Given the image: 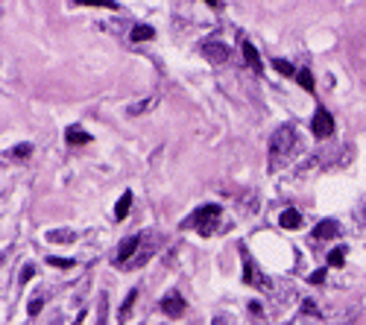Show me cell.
<instances>
[{
  "instance_id": "6da1fadb",
  "label": "cell",
  "mask_w": 366,
  "mask_h": 325,
  "mask_svg": "<svg viewBox=\"0 0 366 325\" xmlns=\"http://www.w3.org/2000/svg\"><path fill=\"white\" fill-rule=\"evenodd\" d=\"M293 141H296V135L290 126H279L272 132V141H269V167L272 170H279L282 161H287V155L293 153Z\"/></svg>"
},
{
  "instance_id": "7a4b0ae2",
  "label": "cell",
  "mask_w": 366,
  "mask_h": 325,
  "mask_svg": "<svg viewBox=\"0 0 366 325\" xmlns=\"http://www.w3.org/2000/svg\"><path fill=\"white\" fill-rule=\"evenodd\" d=\"M217 223H220V205H202L194 217H188V220H185V226H194L200 235L208 238V235L217 229Z\"/></svg>"
},
{
  "instance_id": "3957f363",
  "label": "cell",
  "mask_w": 366,
  "mask_h": 325,
  "mask_svg": "<svg viewBox=\"0 0 366 325\" xmlns=\"http://www.w3.org/2000/svg\"><path fill=\"white\" fill-rule=\"evenodd\" d=\"M311 132H314L316 138H328V135H334V118L319 105L314 112V118H311Z\"/></svg>"
},
{
  "instance_id": "277c9868",
  "label": "cell",
  "mask_w": 366,
  "mask_h": 325,
  "mask_svg": "<svg viewBox=\"0 0 366 325\" xmlns=\"http://www.w3.org/2000/svg\"><path fill=\"white\" fill-rule=\"evenodd\" d=\"M243 281H246V284H252V287H261V290H266V287H269L266 275L258 273V267H255V261H252V258H246V261H243Z\"/></svg>"
},
{
  "instance_id": "5b68a950",
  "label": "cell",
  "mask_w": 366,
  "mask_h": 325,
  "mask_svg": "<svg viewBox=\"0 0 366 325\" xmlns=\"http://www.w3.org/2000/svg\"><path fill=\"white\" fill-rule=\"evenodd\" d=\"M161 310H164L170 319H179L185 313V299L179 296V293H167L164 299H161Z\"/></svg>"
},
{
  "instance_id": "8992f818",
  "label": "cell",
  "mask_w": 366,
  "mask_h": 325,
  "mask_svg": "<svg viewBox=\"0 0 366 325\" xmlns=\"http://www.w3.org/2000/svg\"><path fill=\"white\" fill-rule=\"evenodd\" d=\"M202 53H205V59L214 62V65H220V62L229 59V47H226L223 41H205V44H202Z\"/></svg>"
},
{
  "instance_id": "52a82bcc",
  "label": "cell",
  "mask_w": 366,
  "mask_h": 325,
  "mask_svg": "<svg viewBox=\"0 0 366 325\" xmlns=\"http://www.w3.org/2000/svg\"><path fill=\"white\" fill-rule=\"evenodd\" d=\"M240 47H243V59H246V65H249L255 73H264V62H261V53H258V47H252L249 41H243Z\"/></svg>"
},
{
  "instance_id": "ba28073f",
  "label": "cell",
  "mask_w": 366,
  "mask_h": 325,
  "mask_svg": "<svg viewBox=\"0 0 366 325\" xmlns=\"http://www.w3.org/2000/svg\"><path fill=\"white\" fill-rule=\"evenodd\" d=\"M334 235H340V223L337 220H322L314 226V238L316 240H328L334 238Z\"/></svg>"
},
{
  "instance_id": "9c48e42d",
  "label": "cell",
  "mask_w": 366,
  "mask_h": 325,
  "mask_svg": "<svg viewBox=\"0 0 366 325\" xmlns=\"http://www.w3.org/2000/svg\"><path fill=\"white\" fill-rule=\"evenodd\" d=\"M65 138H67V144H73V147H85V144H91V135L85 132L82 126H67Z\"/></svg>"
},
{
  "instance_id": "30bf717a",
  "label": "cell",
  "mask_w": 366,
  "mask_h": 325,
  "mask_svg": "<svg viewBox=\"0 0 366 325\" xmlns=\"http://www.w3.org/2000/svg\"><path fill=\"white\" fill-rule=\"evenodd\" d=\"M138 243H141V235H129V238L120 243V249H117V258H120V261L132 258V255H135V249H138Z\"/></svg>"
},
{
  "instance_id": "8fae6325",
  "label": "cell",
  "mask_w": 366,
  "mask_h": 325,
  "mask_svg": "<svg viewBox=\"0 0 366 325\" xmlns=\"http://www.w3.org/2000/svg\"><path fill=\"white\" fill-rule=\"evenodd\" d=\"M279 226H282V229H299V226H302L299 211H293V208L282 211V217H279Z\"/></svg>"
},
{
  "instance_id": "7c38bea8",
  "label": "cell",
  "mask_w": 366,
  "mask_h": 325,
  "mask_svg": "<svg viewBox=\"0 0 366 325\" xmlns=\"http://www.w3.org/2000/svg\"><path fill=\"white\" fill-rule=\"evenodd\" d=\"M129 208H132V190H126V193L117 199V205H115V220H123V217L129 214Z\"/></svg>"
},
{
  "instance_id": "4fadbf2b",
  "label": "cell",
  "mask_w": 366,
  "mask_h": 325,
  "mask_svg": "<svg viewBox=\"0 0 366 325\" xmlns=\"http://www.w3.org/2000/svg\"><path fill=\"white\" fill-rule=\"evenodd\" d=\"M152 35H155V30H152L150 24H138V27H132L129 38H132V41H150Z\"/></svg>"
},
{
  "instance_id": "5bb4252c",
  "label": "cell",
  "mask_w": 366,
  "mask_h": 325,
  "mask_svg": "<svg viewBox=\"0 0 366 325\" xmlns=\"http://www.w3.org/2000/svg\"><path fill=\"white\" fill-rule=\"evenodd\" d=\"M135 299H138V290H129V296H126V302L120 305V310H117V316H120V322L129 316V310H132V305H135Z\"/></svg>"
},
{
  "instance_id": "9a60e30c",
  "label": "cell",
  "mask_w": 366,
  "mask_h": 325,
  "mask_svg": "<svg viewBox=\"0 0 366 325\" xmlns=\"http://www.w3.org/2000/svg\"><path fill=\"white\" fill-rule=\"evenodd\" d=\"M296 79H299V85L305 88V91H314V73H311V68H302L299 73H296Z\"/></svg>"
},
{
  "instance_id": "2e32d148",
  "label": "cell",
  "mask_w": 366,
  "mask_h": 325,
  "mask_svg": "<svg viewBox=\"0 0 366 325\" xmlns=\"http://www.w3.org/2000/svg\"><path fill=\"white\" fill-rule=\"evenodd\" d=\"M272 68L279 70V73H282V76H296V73H299V70L293 68V65H290V62H287V59H276V62H272Z\"/></svg>"
},
{
  "instance_id": "e0dca14e",
  "label": "cell",
  "mask_w": 366,
  "mask_h": 325,
  "mask_svg": "<svg viewBox=\"0 0 366 325\" xmlns=\"http://www.w3.org/2000/svg\"><path fill=\"white\" fill-rule=\"evenodd\" d=\"M47 240H56V243H70L73 240V232H65V229H56V232H47Z\"/></svg>"
},
{
  "instance_id": "ac0fdd59",
  "label": "cell",
  "mask_w": 366,
  "mask_h": 325,
  "mask_svg": "<svg viewBox=\"0 0 366 325\" xmlns=\"http://www.w3.org/2000/svg\"><path fill=\"white\" fill-rule=\"evenodd\" d=\"M346 264V249L340 246V249H331L328 252V267H343Z\"/></svg>"
},
{
  "instance_id": "d6986e66",
  "label": "cell",
  "mask_w": 366,
  "mask_h": 325,
  "mask_svg": "<svg viewBox=\"0 0 366 325\" xmlns=\"http://www.w3.org/2000/svg\"><path fill=\"white\" fill-rule=\"evenodd\" d=\"M76 6H106V9H120L117 0H73Z\"/></svg>"
},
{
  "instance_id": "ffe728a7",
  "label": "cell",
  "mask_w": 366,
  "mask_h": 325,
  "mask_svg": "<svg viewBox=\"0 0 366 325\" xmlns=\"http://www.w3.org/2000/svg\"><path fill=\"white\" fill-rule=\"evenodd\" d=\"M152 105H155V97H150V100H141V103H135L132 109H129V115H132V118H138V115H144V112H150Z\"/></svg>"
},
{
  "instance_id": "44dd1931",
  "label": "cell",
  "mask_w": 366,
  "mask_h": 325,
  "mask_svg": "<svg viewBox=\"0 0 366 325\" xmlns=\"http://www.w3.org/2000/svg\"><path fill=\"white\" fill-rule=\"evenodd\" d=\"M30 155H33V147L30 144H18V147L9 150V158H30Z\"/></svg>"
},
{
  "instance_id": "7402d4cb",
  "label": "cell",
  "mask_w": 366,
  "mask_h": 325,
  "mask_svg": "<svg viewBox=\"0 0 366 325\" xmlns=\"http://www.w3.org/2000/svg\"><path fill=\"white\" fill-rule=\"evenodd\" d=\"M47 264H50V267H59V270H70V267H76V261H73V258H47Z\"/></svg>"
},
{
  "instance_id": "603a6c76",
  "label": "cell",
  "mask_w": 366,
  "mask_h": 325,
  "mask_svg": "<svg viewBox=\"0 0 366 325\" xmlns=\"http://www.w3.org/2000/svg\"><path fill=\"white\" fill-rule=\"evenodd\" d=\"M308 281H311V284H322V281H325V270H314Z\"/></svg>"
},
{
  "instance_id": "cb8c5ba5",
  "label": "cell",
  "mask_w": 366,
  "mask_h": 325,
  "mask_svg": "<svg viewBox=\"0 0 366 325\" xmlns=\"http://www.w3.org/2000/svg\"><path fill=\"white\" fill-rule=\"evenodd\" d=\"M41 305H44L41 299H33V302L27 305V310H30V316H35V313H41Z\"/></svg>"
},
{
  "instance_id": "d4e9b609",
  "label": "cell",
  "mask_w": 366,
  "mask_h": 325,
  "mask_svg": "<svg viewBox=\"0 0 366 325\" xmlns=\"http://www.w3.org/2000/svg\"><path fill=\"white\" fill-rule=\"evenodd\" d=\"M302 313H316V302H314V299H305V302H302Z\"/></svg>"
},
{
  "instance_id": "484cf974",
  "label": "cell",
  "mask_w": 366,
  "mask_h": 325,
  "mask_svg": "<svg viewBox=\"0 0 366 325\" xmlns=\"http://www.w3.org/2000/svg\"><path fill=\"white\" fill-rule=\"evenodd\" d=\"M33 275H35V267L30 264V267H24V270H21V281H30Z\"/></svg>"
},
{
  "instance_id": "4316f807",
  "label": "cell",
  "mask_w": 366,
  "mask_h": 325,
  "mask_svg": "<svg viewBox=\"0 0 366 325\" xmlns=\"http://www.w3.org/2000/svg\"><path fill=\"white\" fill-rule=\"evenodd\" d=\"M211 325H229V319H226V316H217V319H214Z\"/></svg>"
},
{
  "instance_id": "83f0119b",
  "label": "cell",
  "mask_w": 366,
  "mask_h": 325,
  "mask_svg": "<svg viewBox=\"0 0 366 325\" xmlns=\"http://www.w3.org/2000/svg\"><path fill=\"white\" fill-rule=\"evenodd\" d=\"M205 3H208V6H214V9H217V6H220L223 0H205Z\"/></svg>"
}]
</instances>
